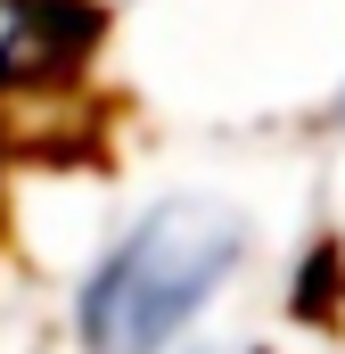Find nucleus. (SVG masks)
<instances>
[{"instance_id": "f257e3e1", "label": "nucleus", "mask_w": 345, "mask_h": 354, "mask_svg": "<svg viewBox=\"0 0 345 354\" xmlns=\"http://www.w3.org/2000/svg\"><path fill=\"white\" fill-rule=\"evenodd\" d=\"M255 256L247 206L222 189H165L148 198L75 288V346L83 354H181L206 313L239 288Z\"/></svg>"}, {"instance_id": "f03ea898", "label": "nucleus", "mask_w": 345, "mask_h": 354, "mask_svg": "<svg viewBox=\"0 0 345 354\" xmlns=\"http://www.w3.org/2000/svg\"><path fill=\"white\" fill-rule=\"evenodd\" d=\"M181 354H255V346H230V338H189Z\"/></svg>"}, {"instance_id": "7ed1b4c3", "label": "nucleus", "mask_w": 345, "mask_h": 354, "mask_svg": "<svg viewBox=\"0 0 345 354\" xmlns=\"http://www.w3.org/2000/svg\"><path fill=\"white\" fill-rule=\"evenodd\" d=\"M329 115H337V132H345V91H337V107H329Z\"/></svg>"}]
</instances>
